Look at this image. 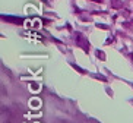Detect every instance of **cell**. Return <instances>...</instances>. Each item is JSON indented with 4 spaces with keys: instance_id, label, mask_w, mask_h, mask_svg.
<instances>
[{
    "instance_id": "obj_1",
    "label": "cell",
    "mask_w": 133,
    "mask_h": 123,
    "mask_svg": "<svg viewBox=\"0 0 133 123\" xmlns=\"http://www.w3.org/2000/svg\"><path fill=\"white\" fill-rule=\"evenodd\" d=\"M95 2H101V0H95Z\"/></svg>"
}]
</instances>
